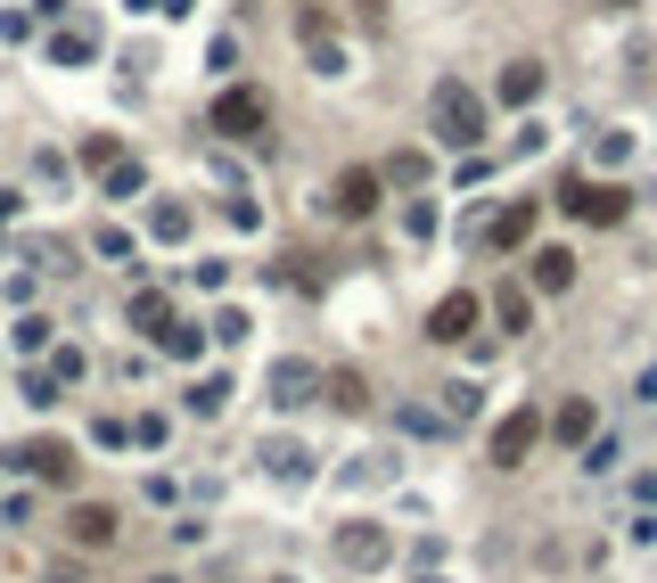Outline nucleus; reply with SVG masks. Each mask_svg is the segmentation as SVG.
Returning <instances> with one entry per match:
<instances>
[{
	"label": "nucleus",
	"mask_w": 657,
	"mask_h": 583,
	"mask_svg": "<svg viewBox=\"0 0 657 583\" xmlns=\"http://www.w3.org/2000/svg\"><path fill=\"white\" fill-rule=\"evenodd\" d=\"M140 181H149V173H140V165H124V156H115V165H108V198H131V189H140Z\"/></svg>",
	"instance_id": "5701e85b"
},
{
	"label": "nucleus",
	"mask_w": 657,
	"mask_h": 583,
	"mask_svg": "<svg viewBox=\"0 0 657 583\" xmlns=\"http://www.w3.org/2000/svg\"><path fill=\"white\" fill-rule=\"evenodd\" d=\"M477 313H485V304H477V288H452V296L428 313V338H435V345H460V338L477 329Z\"/></svg>",
	"instance_id": "39448f33"
},
{
	"label": "nucleus",
	"mask_w": 657,
	"mask_h": 583,
	"mask_svg": "<svg viewBox=\"0 0 657 583\" xmlns=\"http://www.w3.org/2000/svg\"><path fill=\"white\" fill-rule=\"evenodd\" d=\"M149 230H156V239H189V206H173V198L149 206Z\"/></svg>",
	"instance_id": "aec40b11"
},
{
	"label": "nucleus",
	"mask_w": 657,
	"mask_h": 583,
	"mask_svg": "<svg viewBox=\"0 0 657 583\" xmlns=\"http://www.w3.org/2000/svg\"><path fill=\"white\" fill-rule=\"evenodd\" d=\"M428 132L444 140V149H477L485 140V99H477V83H460V75H444L428 91Z\"/></svg>",
	"instance_id": "f257e3e1"
},
{
	"label": "nucleus",
	"mask_w": 657,
	"mask_h": 583,
	"mask_svg": "<svg viewBox=\"0 0 657 583\" xmlns=\"http://www.w3.org/2000/svg\"><path fill=\"white\" fill-rule=\"evenodd\" d=\"M263 124H271V99H263V91H247V83L214 99V132H223V140H255Z\"/></svg>",
	"instance_id": "f03ea898"
},
{
	"label": "nucleus",
	"mask_w": 657,
	"mask_h": 583,
	"mask_svg": "<svg viewBox=\"0 0 657 583\" xmlns=\"http://www.w3.org/2000/svg\"><path fill=\"white\" fill-rule=\"evenodd\" d=\"M304 58H313V75H345V66H354V58H345V41L329 34L313 9H304Z\"/></svg>",
	"instance_id": "9d476101"
},
{
	"label": "nucleus",
	"mask_w": 657,
	"mask_h": 583,
	"mask_svg": "<svg viewBox=\"0 0 657 583\" xmlns=\"http://www.w3.org/2000/svg\"><path fill=\"white\" fill-rule=\"evenodd\" d=\"M156 345H165V354H181V362H189V354H198V345H206V338H198V329H189V320H173V329H165V338H156Z\"/></svg>",
	"instance_id": "4be33fe9"
},
{
	"label": "nucleus",
	"mask_w": 657,
	"mask_h": 583,
	"mask_svg": "<svg viewBox=\"0 0 657 583\" xmlns=\"http://www.w3.org/2000/svg\"><path fill=\"white\" fill-rule=\"evenodd\" d=\"M378 206V173H338V181H329V214H345V223H362V214Z\"/></svg>",
	"instance_id": "0eeeda50"
},
{
	"label": "nucleus",
	"mask_w": 657,
	"mask_h": 583,
	"mask_svg": "<svg viewBox=\"0 0 657 583\" xmlns=\"http://www.w3.org/2000/svg\"><path fill=\"white\" fill-rule=\"evenodd\" d=\"M493 320H502V329H526V320H534V296H526V288H502V296H493Z\"/></svg>",
	"instance_id": "2eb2a0df"
},
{
	"label": "nucleus",
	"mask_w": 657,
	"mask_h": 583,
	"mask_svg": "<svg viewBox=\"0 0 657 583\" xmlns=\"http://www.w3.org/2000/svg\"><path fill=\"white\" fill-rule=\"evenodd\" d=\"M502 99H509V107L543 99V58H509V66H502Z\"/></svg>",
	"instance_id": "ddd939ff"
},
{
	"label": "nucleus",
	"mask_w": 657,
	"mask_h": 583,
	"mask_svg": "<svg viewBox=\"0 0 657 583\" xmlns=\"http://www.w3.org/2000/svg\"><path fill=\"white\" fill-rule=\"evenodd\" d=\"M534 223H543V198H509V206L485 223V246H502V255H509V246L534 239Z\"/></svg>",
	"instance_id": "423d86ee"
},
{
	"label": "nucleus",
	"mask_w": 657,
	"mask_h": 583,
	"mask_svg": "<svg viewBox=\"0 0 657 583\" xmlns=\"http://www.w3.org/2000/svg\"><path fill=\"white\" fill-rule=\"evenodd\" d=\"M543 444V411H509L493 428V469H526V452Z\"/></svg>",
	"instance_id": "20e7f679"
},
{
	"label": "nucleus",
	"mask_w": 657,
	"mask_h": 583,
	"mask_svg": "<svg viewBox=\"0 0 657 583\" xmlns=\"http://www.w3.org/2000/svg\"><path fill=\"white\" fill-rule=\"evenodd\" d=\"M66 534H75L83 550H108L115 543V509L108 502H75V509H66Z\"/></svg>",
	"instance_id": "1a4fd4ad"
},
{
	"label": "nucleus",
	"mask_w": 657,
	"mask_h": 583,
	"mask_svg": "<svg viewBox=\"0 0 657 583\" xmlns=\"http://www.w3.org/2000/svg\"><path fill=\"white\" fill-rule=\"evenodd\" d=\"M313 386H320V370H313V362H271V403H280V411L313 403Z\"/></svg>",
	"instance_id": "9b49d317"
},
{
	"label": "nucleus",
	"mask_w": 657,
	"mask_h": 583,
	"mask_svg": "<svg viewBox=\"0 0 657 583\" xmlns=\"http://www.w3.org/2000/svg\"><path fill=\"white\" fill-rule=\"evenodd\" d=\"M526 280L543 288V296H559V288H576V255H567V246H543V255L526 264Z\"/></svg>",
	"instance_id": "f8f14e48"
},
{
	"label": "nucleus",
	"mask_w": 657,
	"mask_h": 583,
	"mask_svg": "<svg viewBox=\"0 0 657 583\" xmlns=\"http://www.w3.org/2000/svg\"><path fill=\"white\" fill-rule=\"evenodd\" d=\"M17 460H25V469H34V477H66V460H75V452H66V444H50V435H41V444H25Z\"/></svg>",
	"instance_id": "4468645a"
},
{
	"label": "nucleus",
	"mask_w": 657,
	"mask_h": 583,
	"mask_svg": "<svg viewBox=\"0 0 657 583\" xmlns=\"http://www.w3.org/2000/svg\"><path fill=\"white\" fill-rule=\"evenodd\" d=\"M50 58H58V66H83V58H91V25H83V34H75V25L50 34Z\"/></svg>",
	"instance_id": "a211bd4d"
},
{
	"label": "nucleus",
	"mask_w": 657,
	"mask_h": 583,
	"mask_svg": "<svg viewBox=\"0 0 657 583\" xmlns=\"http://www.w3.org/2000/svg\"><path fill=\"white\" fill-rule=\"evenodd\" d=\"M320 386H329V403H338V411H362V403H370V386H362L354 370H338V378H320Z\"/></svg>",
	"instance_id": "f3484780"
},
{
	"label": "nucleus",
	"mask_w": 657,
	"mask_h": 583,
	"mask_svg": "<svg viewBox=\"0 0 657 583\" xmlns=\"http://www.w3.org/2000/svg\"><path fill=\"white\" fill-rule=\"evenodd\" d=\"M338 567H387V534H378L370 518L338 527Z\"/></svg>",
	"instance_id": "6e6552de"
},
{
	"label": "nucleus",
	"mask_w": 657,
	"mask_h": 583,
	"mask_svg": "<svg viewBox=\"0 0 657 583\" xmlns=\"http://www.w3.org/2000/svg\"><path fill=\"white\" fill-rule=\"evenodd\" d=\"M551 428H559V444H583V435H592V403H559Z\"/></svg>",
	"instance_id": "6ab92c4d"
},
{
	"label": "nucleus",
	"mask_w": 657,
	"mask_h": 583,
	"mask_svg": "<svg viewBox=\"0 0 657 583\" xmlns=\"http://www.w3.org/2000/svg\"><path fill=\"white\" fill-rule=\"evenodd\" d=\"M223 403H230V378H223V370L189 386V411H198V419H206V411H223Z\"/></svg>",
	"instance_id": "dca6fc26"
},
{
	"label": "nucleus",
	"mask_w": 657,
	"mask_h": 583,
	"mask_svg": "<svg viewBox=\"0 0 657 583\" xmlns=\"http://www.w3.org/2000/svg\"><path fill=\"white\" fill-rule=\"evenodd\" d=\"M559 206L583 214V223H624V189H617V181H567Z\"/></svg>",
	"instance_id": "7ed1b4c3"
},
{
	"label": "nucleus",
	"mask_w": 657,
	"mask_h": 583,
	"mask_svg": "<svg viewBox=\"0 0 657 583\" xmlns=\"http://www.w3.org/2000/svg\"><path fill=\"white\" fill-rule=\"evenodd\" d=\"M131 329H156V338H165L173 320H165V304H156V296H131Z\"/></svg>",
	"instance_id": "412c9836"
},
{
	"label": "nucleus",
	"mask_w": 657,
	"mask_h": 583,
	"mask_svg": "<svg viewBox=\"0 0 657 583\" xmlns=\"http://www.w3.org/2000/svg\"><path fill=\"white\" fill-rule=\"evenodd\" d=\"M115 156H124V149H115V140H108V132H91V140H83V165H99V173H108V165H115Z\"/></svg>",
	"instance_id": "b1692460"
},
{
	"label": "nucleus",
	"mask_w": 657,
	"mask_h": 583,
	"mask_svg": "<svg viewBox=\"0 0 657 583\" xmlns=\"http://www.w3.org/2000/svg\"><path fill=\"white\" fill-rule=\"evenodd\" d=\"M608 9H633V0H608Z\"/></svg>",
	"instance_id": "393cba45"
}]
</instances>
